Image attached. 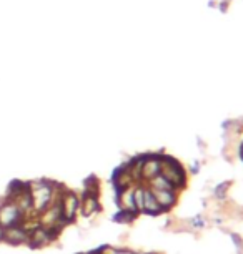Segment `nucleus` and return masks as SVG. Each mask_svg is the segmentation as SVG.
<instances>
[{
	"mask_svg": "<svg viewBox=\"0 0 243 254\" xmlns=\"http://www.w3.org/2000/svg\"><path fill=\"white\" fill-rule=\"evenodd\" d=\"M149 188H152V190H168V191H177L175 190V186L170 183L168 180L166 178H163L162 175H159V176H155V178H152L150 180V186Z\"/></svg>",
	"mask_w": 243,
	"mask_h": 254,
	"instance_id": "9b49d317",
	"label": "nucleus"
},
{
	"mask_svg": "<svg viewBox=\"0 0 243 254\" xmlns=\"http://www.w3.org/2000/svg\"><path fill=\"white\" fill-rule=\"evenodd\" d=\"M160 170H162L160 160H145L142 163V178L150 181L152 178L160 175Z\"/></svg>",
	"mask_w": 243,
	"mask_h": 254,
	"instance_id": "6e6552de",
	"label": "nucleus"
},
{
	"mask_svg": "<svg viewBox=\"0 0 243 254\" xmlns=\"http://www.w3.org/2000/svg\"><path fill=\"white\" fill-rule=\"evenodd\" d=\"M144 211L149 214H160L162 211H163L159 206V203H157L154 191L150 188H145V193H144Z\"/></svg>",
	"mask_w": 243,
	"mask_h": 254,
	"instance_id": "1a4fd4ad",
	"label": "nucleus"
},
{
	"mask_svg": "<svg viewBox=\"0 0 243 254\" xmlns=\"http://www.w3.org/2000/svg\"><path fill=\"white\" fill-rule=\"evenodd\" d=\"M80 209L83 211L85 216H90L92 213H97L100 209L97 196H90V194H83V198L80 199Z\"/></svg>",
	"mask_w": 243,
	"mask_h": 254,
	"instance_id": "9d476101",
	"label": "nucleus"
},
{
	"mask_svg": "<svg viewBox=\"0 0 243 254\" xmlns=\"http://www.w3.org/2000/svg\"><path fill=\"white\" fill-rule=\"evenodd\" d=\"M2 239L10 244H22L28 241V233L23 228H20V224H17V226H7L2 228Z\"/></svg>",
	"mask_w": 243,
	"mask_h": 254,
	"instance_id": "39448f33",
	"label": "nucleus"
},
{
	"mask_svg": "<svg viewBox=\"0 0 243 254\" xmlns=\"http://www.w3.org/2000/svg\"><path fill=\"white\" fill-rule=\"evenodd\" d=\"M144 193H145L144 186H135L133 188V201H135V208L138 213L144 211Z\"/></svg>",
	"mask_w": 243,
	"mask_h": 254,
	"instance_id": "f8f14e48",
	"label": "nucleus"
},
{
	"mask_svg": "<svg viewBox=\"0 0 243 254\" xmlns=\"http://www.w3.org/2000/svg\"><path fill=\"white\" fill-rule=\"evenodd\" d=\"M108 254H138V253L128 251V249H110Z\"/></svg>",
	"mask_w": 243,
	"mask_h": 254,
	"instance_id": "ddd939ff",
	"label": "nucleus"
},
{
	"mask_svg": "<svg viewBox=\"0 0 243 254\" xmlns=\"http://www.w3.org/2000/svg\"><path fill=\"white\" fill-rule=\"evenodd\" d=\"M80 209V198L72 191H65L60 199L62 223H72Z\"/></svg>",
	"mask_w": 243,
	"mask_h": 254,
	"instance_id": "7ed1b4c3",
	"label": "nucleus"
},
{
	"mask_svg": "<svg viewBox=\"0 0 243 254\" xmlns=\"http://www.w3.org/2000/svg\"><path fill=\"white\" fill-rule=\"evenodd\" d=\"M152 190V188H150ZM157 203L162 209H170L171 206L177 203V191H168V190H152Z\"/></svg>",
	"mask_w": 243,
	"mask_h": 254,
	"instance_id": "423d86ee",
	"label": "nucleus"
},
{
	"mask_svg": "<svg viewBox=\"0 0 243 254\" xmlns=\"http://www.w3.org/2000/svg\"><path fill=\"white\" fill-rule=\"evenodd\" d=\"M30 194L33 209L39 211V213H44L47 206L52 203V198H54V186L45 183V181H40L39 185L30 190Z\"/></svg>",
	"mask_w": 243,
	"mask_h": 254,
	"instance_id": "f257e3e1",
	"label": "nucleus"
},
{
	"mask_svg": "<svg viewBox=\"0 0 243 254\" xmlns=\"http://www.w3.org/2000/svg\"><path fill=\"white\" fill-rule=\"evenodd\" d=\"M160 175L163 176L170 181L171 185L175 186V190L178 191V188H183L185 186V173H183V168L178 165L177 161L173 160H165L162 161V170H160Z\"/></svg>",
	"mask_w": 243,
	"mask_h": 254,
	"instance_id": "f03ea898",
	"label": "nucleus"
},
{
	"mask_svg": "<svg viewBox=\"0 0 243 254\" xmlns=\"http://www.w3.org/2000/svg\"><path fill=\"white\" fill-rule=\"evenodd\" d=\"M22 219V209L17 203H7L0 208V226H17Z\"/></svg>",
	"mask_w": 243,
	"mask_h": 254,
	"instance_id": "20e7f679",
	"label": "nucleus"
},
{
	"mask_svg": "<svg viewBox=\"0 0 243 254\" xmlns=\"http://www.w3.org/2000/svg\"><path fill=\"white\" fill-rule=\"evenodd\" d=\"M118 204H120L122 211L137 214L138 211L135 208V201H133V188H125L118 191Z\"/></svg>",
	"mask_w": 243,
	"mask_h": 254,
	"instance_id": "0eeeda50",
	"label": "nucleus"
}]
</instances>
